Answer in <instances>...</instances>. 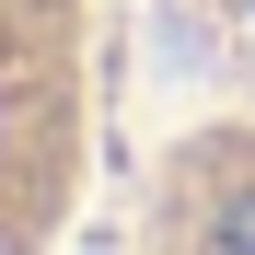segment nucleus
<instances>
[{
    "label": "nucleus",
    "instance_id": "obj_1",
    "mask_svg": "<svg viewBox=\"0 0 255 255\" xmlns=\"http://www.w3.org/2000/svg\"><path fill=\"white\" fill-rule=\"evenodd\" d=\"M81 151V0H0V255L58 221Z\"/></svg>",
    "mask_w": 255,
    "mask_h": 255
}]
</instances>
